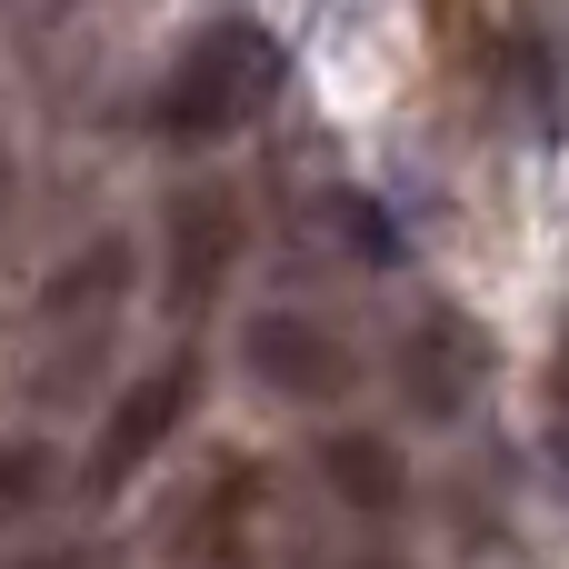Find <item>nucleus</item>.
I'll list each match as a JSON object with an SVG mask.
<instances>
[{
    "instance_id": "f257e3e1",
    "label": "nucleus",
    "mask_w": 569,
    "mask_h": 569,
    "mask_svg": "<svg viewBox=\"0 0 569 569\" xmlns=\"http://www.w3.org/2000/svg\"><path fill=\"white\" fill-rule=\"evenodd\" d=\"M280 80H290V50H280L270 20H240V10L230 20H200L170 50L160 90H150V130L170 150H220V140H240V130L270 120Z\"/></svg>"
},
{
    "instance_id": "f03ea898",
    "label": "nucleus",
    "mask_w": 569,
    "mask_h": 569,
    "mask_svg": "<svg viewBox=\"0 0 569 569\" xmlns=\"http://www.w3.org/2000/svg\"><path fill=\"white\" fill-rule=\"evenodd\" d=\"M160 569H280V480L260 450H210L150 520Z\"/></svg>"
},
{
    "instance_id": "7ed1b4c3",
    "label": "nucleus",
    "mask_w": 569,
    "mask_h": 569,
    "mask_svg": "<svg viewBox=\"0 0 569 569\" xmlns=\"http://www.w3.org/2000/svg\"><path fill=\"white\" fill-rule=\"evenodd\" d=\"M490 370H500V350H490V330H480L450 290L410 300V320L390 330V390H400V410H410L420 430H460V420L480 410Z\"/></svg>"
},
{
    "instance_id": "20e7f679",
    "label": "nucleus",
    "mask_w": 569,
    "mask_h": 569,
    "mask_svg": "<svg viewBox=\"0 0 569 569\" xmlns=\"http://www.w3.org/2000/svg\"><path fill=\"white\" fill-rule=\"evenodd\" d=\"M240 370H250V390L260 400H290V410H340L350 390H360V340L330 320V310H310V300H270V310H250L240 320Z\"/></svg>"
},
{
    "instance_id": "39448f33",
    "label": "nucleus",
    "mask_w": 569,
    "mask_h": 569,
    "mask_svg": "<svg viewBox=\"0 0 569 569\" xmlns=\"http://www.w3.org/2000/svg\"><path fill=\"white\" fill-rule=\"evenodd\" d=\"M200 350H160L140 380H120V400L100 410V430H90V460H80V490L90 500H110V490H130L180 430H190V410H200Z\"/></svg>"
},
{
    "instance_id": "423d86ee",
    "label": "nucleus",
    "mask_w": 569,
    "mask_h": 569,
    "mask_svg": "<svg viewBox=\"0 0 569 569\" xmlns=\"http://www.w3.org/2000/svg\"><path fill=\"white\" fill-rule=\"evenodd\" d=\"M240 250H250L240 190H220V180L170 190V210H160V310H170V320H200V310L230 290Z\"/></svg>"
},
{
    "instance_id": "0eeeda50",
    "label": "nucleus",
    "mask_w": 569,
    "mask_h": 569,
    "mask_svg": "<svg viewBox=\"0 0 569 569\" xmlns=\"http://www.w3.org/2000/svg\"><path fill=\"white\" fill-rule=\"evenodd\" d=\"M420 30H430V60L460 80V90H480V100H520L530 80H540V40L520 30V10L510 0H420Z\"/></svg>"
},
{
    "instance_id": "6e6552de",
    "label": "nucleus",
    "mask_w": 569,
    "mask_h": 569,
    "mask_svg": "<svg viewBox=\"0 0 569 569\" xmlns=\"http://www.w3.org/2000/svg\"><path fill=\"white\" fill-rule=\"evenodd\" d=\"M310 470H320V490H330L350 520H400L410 490H420V470L400 460L390 430H330V440L310 450Z\"/></svg>"
},
{
    "instance_id": "1a4fd4ad",
    "label": "nucleus",
    "mask_w": 569,
    "mask_h": 569,
    "mask_svg": "<svg viewBox=\"0 0 569 569\" xmlns=\"http://www.w3.org/2000/svg\"><path fill=\"white\" fill-rule=\"evenodd\" d=\"M310 230H320V250L350 260V270H390V260H400V230H390V210H380L370 190H320V200H310Z\"/></svg>"
},
{
    "instance_id": "9d476101",
    "label": "nucleus",
    "mask_w": 569,
    "mask_h": 569,
    "mask_svg": "<svg viewBox=\"0 0 569 569\" xmlns=\"http://www.w3.org/2000/svg\"><path fill=\"white\" fill-rule=\"evenodd\" d=\"M70 490L50 440H0V540H30V520Z\"/></svg>"
},
{
    "instance_id": "9b49d317",
    "label": "nucleus",
    "mask_w": 569,
    "mask_h": 569,
    "mask_svg": "<svg viewBox=\"0 0 569 569\" xmlns=\"http://www.w3.org/2000/svg\"><path fill=\"white\" fill-rule=\"evenodd\" d=\"M0 569H120L110 540H20V550H0Z\"/></svg>"
},
{
    "instance_id": "f8f14e48",
    "label": "nucleus",
    "mask_w": 569,
    "mask_h": 569,
    "mask_svg": "<svg viewBox=\"0 0 569 569\" xmlns=\"http://www.w3.org/2000/svg\"><path fill=\"white\" fill-rule=\"evenodd\" d=\"M540 430H550V460H560V480H569V330H560V350H550V390H540Z\"/></svg>"
},
{
    "instance_id": "ddd939ff",
    "label": "nucleus",
    "mask_w": 569,
    "mask_h": 569,
    "mask_svg": "<svg viewBox=\"0 0 569 569\" xmlns=\"http://www.w3.org/2000/svg\"><path fill=\"white\" fill-rule=\"evenodd\" d=\"M350 569H410V560H390V550H360V560H350Z\"/></svg>"
}]
</instances>
